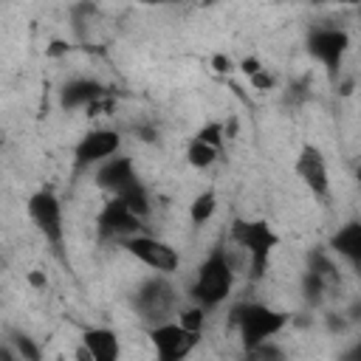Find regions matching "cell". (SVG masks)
I'll use <instances>...</instances> for the list:
<instances>
[{"mask_svg": "<svg viewBox=\"0 0 361 361\" xmlns=\"http://www.w3.org/2000/svg\"><path fill=\"white\" fill-rule=\"evenodd\" d=\"M93 180H96V186H99L102 192H107V195L113 197V195H118L124 186H130L133 180H138V172H135L133 158L118 152V155L107 158L104 164H99V166L93 169Z\"/></svg>", "mask_w": 361, "mask_h": 361, "instance_id": "7c38bea8", "label": "cell"}, {"mask_svg": "<svg viewBox=\"0 0 361 361\" xmlns=\"http://www.w3.org/2000/svg\"><path fill=\"white\" fill-rule=\"evenodd\" d=\"M178 324L186 327V330H192V333H203V327H206V310L197 307V305H189L186 310H180Z\"/></svg>", "mask_w": 361, "mask_h": 361, "instance_id": "603a6c76", "label": "cell"}, {"mask_svg": "<svg viewBox=\"0 0 361 361\" xmlns=\"http://www.w3.org/2000/svg\"><path fill=\"white\" fill-rule=\"evenodd\" d=\"M121 152V133L113 127H93L87 133H82V138L73 144V158H71V175L79 178L90 169H96L99 164H104L107 158Z\"/></svg>", "mask_w": 361, "mask_h": 361, "instance_id": "52a82bcc", "label": "cell"}, {"mask_svg": "<svg viewBox=\"0 0 361 361\" xmlns=\"http://www.w3.org/2000/svg\"><path fill=\"white\" fill-rule=\"evenodd\" d=\"M293 172L302 180V186L316 197V200H327L330 197V169H327V158L316 144H302L299 155L293 161Z\"/></svg>", "mask_w": 361, "mask_h": 361, "instance_id": "8fae6325", "label": "cell"}, {"mask_svg": "<svg viewBox=\"0 0 361 361\" xmlns=\"http://www.w3.org/2000/svg\"><path fill=\"white\" fill-rule=\"evenodd\" d=\"M25 282H28L34 290H45V288H48V276H45V271H39V268H31V271L25 274Z\"/></svg>", "mask_w": 361, "mask_h": 361, "instance_id": "4316f807", "label": "cell"}, {"mask_svg": "<svg viewBox=\"0 0 361 361\" xmlns=\"http://www.w3.org/2000/svg\"><path fill=\"white\" fill-rule=\"evenodd\" d=\"M336 85H338V93H341V96H350L353 87H355V79H353V76H350V79H338Z\"/></svg>", "mask_w": 361, "mask_h": 361, "instance_id": "f1b7e54d", "label": "cell"}, {"mask_svg": "<svg viewBox=\"0 0 361 361\" xmlns=\"http://www.w3.org/2000/svg\"><path fill=\"white\" fill-rule=\"evenodd\" d=\"M8 347L14 350V355L17 358H23V361H42V347L28 336V333H23V330H8Z\"/></svg>", "mask_w": 361, "mask_h": 361, "instance_id": "d6986e66", "label": "cell"}, {"mask_svg": "<svg viewBox=\"0 0 361 361\" xmlns=\"http://www.w3.org/2000/svg\"><path fill=\"white\" fill-rule=\"evenodd\" d=\"M130 257H135L141 265H147L152 274H161V276H169L180 268V254L175 245H169L166 240L161 237H152V234H135V237H127L118 243Z\"/></svg>", "mask_w": 361, "mask_h": 361, "instance_id": "ba28073f", "label": "cell"}, {"mask_svg": "<svg viewBox=\"0 0 361 361\" xmlns=\"http://www.w3.org/2000/svg\"><path fill=\"white\" fill-rule=\"evenodd\" d=\"M330 251L338 254L353 271L361 268V223L358 220H347L344 226H338V231L330 237Z\"/></svg>", "mask_w": 361, "mask_h": 361, "instance_id": "9a60e30c", "label": "cell"}, {"mask_svg": "<svg viewBox=\"0 0 361 361\" xmlns=\"http://www.w3.org/2000/svg\"><path fill=\"white\" fill-rule=\"evenodd\" d=\"M338 361H361V344H353V347H350Z\"/></svg>", "mask_w": 361, "mask_h": 361, "instance_id": "f546056e", "label": "cell"}, {"mask_svg": "<svg viewBox=\"0 0 361 361\" xmlns=\"http://www.w3.org/2000/svg\"><path fill=\"white\" fill-rule=\"evenodd\" d=\"M90 361H121V338L113 327H85L79 341Z\"/></svg>", "mask_w": 361, "mask_h": 361, "instance_id": "5bb4252c", "label": "cell"}, {"mask_svg": "<svg viewBox=\"0 0 361 361\" xmlns=\"http://www.w3.org/2000/svg\"><path fill=\"white\" fill-rule=\"evenodd\" d=\"M248 85H251L254 90H274V87H276V76H274L268 68H262V71H257L254 76H248Z\"/></svg>", "mask_w": 361, "mask_h": 361, "instance_id": "d4e9b609", "label": "cell"}, {"mask_svg": "<svg viewBox=\"0 0 361 361\" xmlns=\"http://www.w3.org/2000/svg\"><path fill=\"white\" fill-rule=\"evenodd\" d=\"M200 336L203 333H192L172 319L147 327V338L155 350V361H186L197 350Z\"/></svg>", "mask_w": 361, "mask_h": 361, "instance_id": "9c48e42d", "label": "cell"}, {"mask_svg": "<svg viewBox=\"0 0 361 361\" xmlns=\"http://www.w3.org/2000/svg\"><path fill=\"white\" fill-rule=\"evenodd\" d=\"M192 138H197V141H203V144H209V147H214V149H220L223 152V147H226V121H206L203 127H197L195 130V135Z\"/></svg>", "mask_w": 361, "mask_h": 361, "instance_id": "44dd1931", "label": "cell"}, {"mask_svg": "<svg viewBox=\"0 0 361 361\" xmlns=\"http://www.w3.org/2000/svg\"><path fill=\"white\" fill-rule=\"evenodd\" d=\"M116 200H121L135 217H141V220H147L149 217V209H152V200H149V192H147V186L141 183V178L138 180H133L130 186H124L118 195H113Z\"/></svg>", "mask_w": 361, "mask_h": 361, "instance_id": "2e32d148", "label": "cell"}, {"mask_svg": "<svg viewBox=\"0 0 361 361\" xmlns=\"http://www.w3.org/2000/svg\"><path fill=\"white\" fill-rule=\"evenodd\" d=\"M214 212H217V192H214V189L197 192V195L192 197V203H189V223H192V228L206 226V223L214 217Z\"/></svg>", "mask_w": 361, "mask_h": 361, "instance_id": "e0dca14e", "label": "cell"}, {"mask_svg": "<svg viewBox=\"0 0 361 361\" xmlns=\"http://www.w3.org/2000/svg\"><path fill=\"white\" fill-rule=\"evenodd\" d=\"M175 307H178V290L169 282V276L152 274L133 293V310L138 313V319L147 327L161 324V322H169V316L175 313Z\"/></svg>", "mask_w": 361, "mask_h": 361, "instance_id": "5b68a950", "label": "cell"}, {"mask_svg": "<svg viewBox=\"0 0 361 361\" xmlns=\"http://www.w3.org/2000/svg\"><path fill=\"white\" fill-rule=\"evenodd\" d=\"M220 155H223L220 149H214V147H209V144H203L197 138L186 141V161H189L192 169H209V166H214L220 161Z\"/></svg>", "mask_w": 361, "mask_h": 361, "instance_id": "ac0fdd59", "label": "cell"}, {"mask_svg": "<svg viewBox=\"0 0 361 361\" xmlns=\"http://www.w3.org/2000/svg\"><path fill=\"white\" fill-rule=\"evenodd\" d=\"M25 212L28 220L34 223V228L39 231V237L48 243V248L54 251V257L68 265V251H65V220H62V200L56 197V192L51 186H42L37 192L28 195L25 200Z\"/></svg>", "mask_w": 361, "mask_h": 361, "instance_id": "277c9868", "label": "cell"}, {"mask_svg": "<svg viewBox=\"0 0 361 361\" xmlns=\"http://www.w3.org/2000/svg\"><path fill=\"white\" fill-rule=\"evenodd\" d=\"M231 243H237L245 257H248V271H251V282H259L268 274L271 257L279 248V234L274 231V226L262 217L248 220V217H237L228 228Z\"/></svg>", "mask_w": 361, "mask_h": 361, "instance_id": "3957f363", "label": "cell"}, {"mask_svg": "<svg viewBox=\"0 0 361 361\" xmlns=\"http://www.w3.org/2000/svg\"><path fill=\"white\" fill-rule=\"evenodd\" d=\"M110 96L107 87L99 82V79H90V76H76V79H68L62 87H59V107L73 113V110H87L93 102Z\"/></svg>", "mask_w": 361, "mask_h": 361, "instance_id": "4fadbf2b", "label": "cell"}, {"mask_svg": "<svg viewBox=\"0 0 361 361\" xmlns=\"http://www.w3.org/2000/svg\"><path fill=\"white\" fill-rule=\"evenodd\" d=\"M209 65H212V71H214V73H220V76H228V73H234V71H237V62H234L228 54H223V51L212 54Z\"/></svg>", "mask_w": 361, "mask_h": 361, "instance_id": "cb8c5ba5", "label": "cell"}, {"mask_svg": "<svg viewBox=\"0 0 361 361\" xmlns=\"http://www.w3.org/2000/svg\"><path fill=\"white\" fill-rule=\"evenodd\" d=\"M262 68H265V65H262L257 56H243V59L237 62V71H240V73H245V76H254V73H257V71H262Z\"/></svg>", "mask_w": 361, "mask_h": 361, "instance_id": "484cf974", "label": "cell"}, {"mask_svg": "<svg viewBox=\"0 0 361 361\" xmlns=\"http://www.w3.org/2000/svg\"><path fill=\"white\" fill-rule=\"evenodd\" d=\"M144 220L135 217L121 200L116 197H107L104 206L99 209L96 214V234L102 243H121L127 237H135V234H144Z\"/></svg>", "mask_w": 361, "mask_h": 361, "instance_id": "30bf717a", "label": "cell"}, {"mask_svg": "<svg viewBox=\"0 0 361 361\" xmlns=\"http://www.w3.org/2000/svg\"><path fill=\"white\" fill-rule=\"evenodd\" d=\"M234 262L223 243L212 245V251L203 257V262L195 271V279L189 285V302L203 307L206 313L217 310L234 290Z\"/></svg>", "mask_w": 361, "mask_h": 361, "instance_id": "6da1fadb", "label": "cell"}, {"mask_svg": "<svg viewBox=\"0 0 361 361\" xmlns=\"http://www.w3.org/2000/svg\"><path fill=\"white\" fill-rule=\"evenodd\" d=\"M243 361H288V353L279 341H262L248 350H243Z\"/></svg>", "mask_w": 361, "mask_h": 361, "instance_id": "ffe728a7", "label": "cell"}, {"mask_svg": "<svg viewBox=\"0 0 361 361\" xmlns=\"http://www.w3.org/2000/svg\"><path fill=\"white\" fill-rule=\"evenodd\" d=\"M330 290V285L322 279V276H316L313 271H305V276H302V293H305V302L307 305H322V299H324V293Z\"/></svg>", "mask_w": 361, "mask_h": 361, "instance_id": "7402d4cb", "label": "cell"}, {"mask_svg": "<svg viewBox=\"0 0 361 361\" xmlns=\"http://www.w3.org/2000/svg\"><path fill=\"white\" fill-rule=\"evenodd\" d=\"M68 51H71V45H68L65 39H54L51 48H48V56H62V54H68Z\"/></svg>", "mask_w": 361, "mask_h": 361, "instance_id": "83f0119b", "label": "cell"}, {"mask_svg": "<svg viewBox=\"0 0 361 361\" xmlns=\"http://www.w3.org/2000/svg\"><path fill=\"white\" fill-rule=\"evenodd\" d=\"M290 322L293 316L288 310H276L262 302H240L228 310V324L237 330L243 350L276 338Z\"/></svg>", "mask_w": 361, "mask_h": 361, "instance_id": "7a4b0ae2", "label": "cell"}, {"mask_svg": "<svg viewBox=\"0 0 361 361\" xmlns=\"http://www.w3.org/2000/svg\"><path fill=\"white\" fill-rule=\"evenodd\" d=\"M305 48L307 54L324 68L327 79L336 85L338 82V71H341V62L350 51V31L344 25H330V23H322V25H313L307 31V39H305Z\"/></svg>", "mask_w": 361, "mask_h": 361, "instance_id": "8992f818", "label": "cell"}, {"mask_svg": "<svg viewBox=\"0 0 361 361\" xmlns=\"http://www.w3.org/2000/svg\"><path fill=\"white\" fill-rule=\"evenodd\" d=\"M76 361H90V355H87V350H85L82 344L76 347Z\"/></svg>", "mask_w": 361, "mask_h": 361, "instance_id": "1f68e13d", "label": "cell"}, {"mask_svg": "<svg viewBox=\"0 0 361 361\" xmlns=\"http://www.w3.org/2000/svg\"><path fill=\"white\" fill-rule=\"evenodd\" d=\"M0 361H23V358H17L8 344H0Z\"/></svg>", "mask_w": 361, "mask_h": 361, "instance_id": "4dcf8cb0", "label": "cell"}]
</instances>
